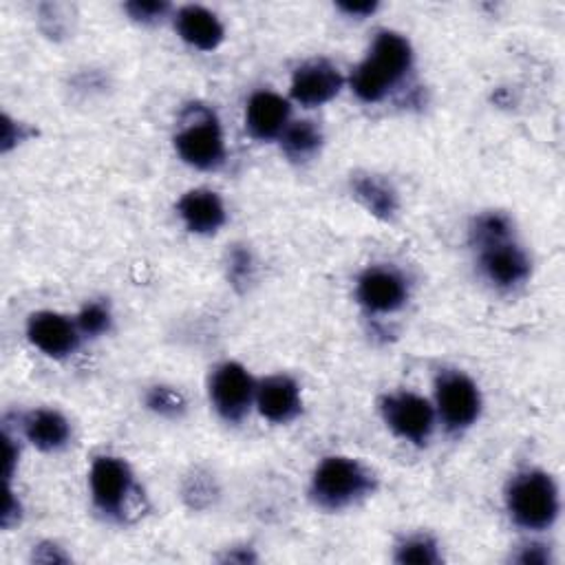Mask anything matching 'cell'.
<instances>
[{
  "instance_id": "cell-22",
  "label": "cell",
  "mask_w": 565,
  "mask_h": 565,
  "mask_svg": "<svg viewBox=\"0 0 565 565\" xmlns=\"http://www.w3.org/2000/svg\"><path fill=\"white\" fill-rule=\"evenodd\" d=\"M146 406L161 417L174 419V417H181V413L185 411V399L177 388L157 384L146 393Z\"/></svg>"
},
{
  "instance_id": "cell-25",
  "label": "cell",
  "mask_w": 565,
  "mask_h": 565,
  "mask_svg": "<svg viewBox=\"0 0 565 565\" xmlns=\"http://www.w3.org/2000/svg\"><path fill=\"white\" fill-rule=\"evenodd\" d=\"M227 265H230V280H232V285L241 287V285H247L252 280V276H254V260H252V254L245 247L232 249Z\"/></svg>"
},
{
  "instance_id": "cell-3",
  "label": "cell",
  "mask_w": 565,
  "mask_h": 565,
  "mask_svg": "<svg viewBox=\"0 0 565 565\" xmlns=\"http://www.w3.org/2000/svg\"><path fill=\"white\" fill-rule=\"evenodd\" d=\"M174 150L188 166L199 170H214L223 163V130L207 106L194 104L181 115L179 130L174 132Z\"/></svg>"
},
{
  "instance_id": "cell-1",
  "label": "cell",
  "mask_w": 565,
  "mask_h": 565,
  "mask_svg": "<svg viewBox=\"0 0 565 565\" xmlns=\"http://www.w3.org/2000/svg\"><path fill=\"white\" fill-rule=\"evenodd\" d=\"M505 508L514 525L527 532H541L556 523L561 497L550 472L527 468L516 472L505 488Z\"/></svg>"
},
{
  "instance_id": "cell-11",
  "label": "cell",
  "mask_w": 565,
  "mask_h": 565,
  "mask_svg": "<svg viewBox=\"0 0 565 565\" xmlns=\"http://www.w3.org/2000/svg\"><path fill=\"white\" fill-rule=\"evenodd\" d=\"M344 77L327 60H309L300 64L291 75L289 93L294 102L313 108L331 102L342 90Z\"/></svg>"
},
{
  "instance_id": "cell-8",
  "label": "cell",
  "mask_w": 565,
  "mask_h": 565,
  "mask_svg": "<svg viewBox=\"0 0 565 565\" xmlns=\"http://www.w3.org/2000/svg\"><path fill=\"white\" fill-rule=\"evenodd\" d=\"M355 298L371 313H393L404 307L408 282L393 267H366L355 282Z\"/></svg>"
},
{
  "instance_id": "cell-21",
  "label": "cell",
  "mask_w": 565,
  "mask_h": 565,
  "mask_svg": "<svg viewBox=\"0 0 565 565\" xmlns=\"http://www.w3.org/2000/svg\"><path fill=\"white\" fill-rule=\"evenodd\" d=\"M395 561L402 565H437L441 561L437 543L426 534L404 539L395 547Z\"/></svg>"
},
{
  "instance_id": "cell-10",
  "label": "cell",
  "mask_w": 565,
  "mask_h": 565,
  "mask_svg": "<svg viewBox=\"0 0 565 565\" xmlns=\"http://www.w3.org/2000/svg\"><path fill=\"white\" fill-rule=\"evenodd\" d=\"M483 278L497 289H514L530 278V258L512 238L477 249Z\"/></svg>"
},
{
  "instance_id": "cell-18",
  "label": "cell",
  "mask_w": 565,
  "mask_h": 565,
  "mask_svg": "<svg viewBox=\"0 0 565 565\" xmlns=\"http://www.w3.org/2000/svg\"><path fill=\"white\" fill-rule=\"evenodd\" d=\"M353 196L377 218H393L397 212V192L380 174H355L351 179Z\"/></svg>"
},
{
  "instance_id": "cell-2",
  "label": "cell",
  "mask_w": 565,
  "mask_h": 565,
  "mask_svg": "<svg viewBox=\"0 0 565 565\" xmlns=\"http://www.w3.org/2000/svg\"><path fill=\"white\" fill-rule=\"evenodd\" d=\"M375 488L373 472L353 457L329 455L311 475V499L324 510H342L369 497Z\"/></svg>"
},
{
  "instance_id": "cell-13",
  "label": "cell",
  "mask_w": 565,
  "mask_h": 565,
  "mask_svg": "<svg viewBox=\"0 0 565 565\" xmlns=\"http://www.w3.org/2000/svg\"><path fill=\"white\" fill-rule=\"evenodd\" d=\"M388 88H393L413 66L411 42L395 31H380L371 44L369 55L362 60Z\"/></svg>"
},
{
  "instance_id": "cell-19",
  "label": "cell",
  "mask_w": 565,
  "mask_h": 565,
  "mask_svg": "<svg viewBox=\"0 0 565 565\" xmlns=\"http://www.w3.org/2000/svg\"><path fill=\"white\" fill-rule=\"evenodd\" d=\"M278 141L285 157L300 163L318 154L322 146V130L311 119H296V121H289V126L282 130Z\"/></svg>"
},
{
  "instance_id": "cell-27",
  "label": "cell",
  "mask_w": 565,
  "mask_h": 565,
  "mask_svg": "<svg viewBox=\"0 0 565 565\" xmlns=\"http://www.w3.org/2000/svg\"><path fill=\"white\" fill-rule=\"evenodd\" d=\"M338 9L353 18H366L377 9V4L375 2H340Z\"/></svg>"
},
{
  "instance_id": "cell-12",
  "label": "cell",
  "mask_w": 565,
  "mask_h": 565,
  "mask_svg": "<svg viewBox=\"0 0 565 565\" xmlns=\"http://www.w3.org/2000/svg\"><path fill=\"white\" fill-rule=\"evenodd\" d=\"M258 413L271 424H289L302 411L300 386L291 375L274 373L256 382V399Z\"/></svg>"
},
{
  "instance_id": "cell-6",
  "label": "cell",
  "mask_w": 565,
  "mask_h": 565,
  "mask_svg": "<svg viewBox=\"0 0 565 565\" xmlns=\"http://www.w3.org/2000/svg\"><path fill=\"white\" fill-rule=\"evenodd\" d=\"M380 411H382L384 424L393 430V435H397L404 441L422 446L433 435L435 419H437L435 406L417 393H411V391L388 393L382 397Z\"/></svg>"
},
{
  "instance_id": "cell-20",
  "label": "cell",
  "mask_w": 565,
  "mask_h": 565,
  "mask_svg": "<svg viewBox=\"0 0 565 565\" xmlns=\"http://www.w3.org/2000/svg\"><path fill=\"white\" fill-rule=\"evenodd\" d=\"M512 238V223L501 212H488L475 218L470 227V243L475 249Z\"/></svg>"
},
{
  "instance_id": "cell-24",
  "label": "cell",
  "mask_w": 565,
  "mask_h": 565,
  "mask_svg": "<svg viewBox=\"0 0 565 565\" xmlns=\"http://www.w3.org/2000/svg\"><path fill=\"white\" fill-rule=\"evenodd\" d=\"M124 11L141 24H154L159 20H163L170 11V4L163 0H132L124 4Z\"/></svg>"
},
{
  "instance_id": "cell-4",
  "label": "cell",
  "mask_w": 565,
  "mask_h": 565,
  "mask_svg": "<svg viewBox=\"0 0 565 565\" xmlns=\"http://www.w3.org/2000/svg\"><path fill=\"white\" fill-rule=\"evenodd\" d=\"M481 413L479 386L461 371H441L435 380V415L448 433L470 428Z\"/></svg>"
},
{
  "instance_id": "cell-7",
  "label": "cell",
  "mask_w": 565,
  "mask_h": 565,
  "mask_svg": "<svg viewBox=\"0 0 565 565\" xmlns=\"http://www.w3.org/2000/svg\"><path fill=\"white\" fill-rule=\"evenodd\" d=\"M93 505L108 519H121L128 497L135 488L130 466L121 457L99 455L90 463L88 472Z\"/></svg>"
},
{
  "instance_id": "cell-23",
  "label": "cell",
  "mask_w": 565,
  "mask_h": 565,
  "mask_svg": "<svg viewBox=\"0 0 565 565\" xmlns=\"http://www.w3.org/2000/svg\"><path fill=\"white\" fill-rule=\"evenodd\" d=\"M75 322L82 331V335H88V338H99L104 333H108L110 324H113V316H110V309L104 305V302H86L79 313L75 316Z\"/></svg>"
},
{
  "instance_id": "cell-17",
  "label": "cell",
  "mask_w": 565,
  "mask_h": 565,
  "mask_svg": "<svg viewBox=\"0 0 565 565\" xmlns=\"http://www.w3.org/2000/svg\"><path fill=\"white\" fill-rule=\"evenodd\" d=\"M22 430L26 441H31L38 450L44 452L62 450L71 441L68 419L53 408L31 411L22 422Z\"/></svg>"
},
{
  "instance_id": "cell-9",
  "label": "cell",
  "mask_w": 565,
  "mask_h": 565,
  "mask_svg": "<svg viewBox=\"0 0 565 565\" xmlns=\"http://www.w3.org/2000/svg\"><path fill=\"white\" fill-rule=\"evenodd\" d=\"M26 338L44 355L62 360L77 351L82 331L75 320L57 311H38L26 320Z\"/></svg>"
},
{
  "instance_id": "cell-26",
  "label": "cell",
  "mask_w": 565,
  "mask_h": 565,
  "mask_svg": "<svg viewBox=\"0 0 565 565\" xmlns=\"http://www.w3.org/2000/svg\"><path fill=\"white\" fill-rule=\"evenodd\" d=\"M514 561L521 565H550L552 552L543 543H527L521 547V552L514 556Z\"/></svg>"
},
{
  "instance_id": "cell-14",
  "label": "cell",
  "mask_w": 565,
  "mask_h": 565,
  "mask_svg": "<svg viewBox=\"0 0 565 565\" xmlns=\"http://www.w3.org/2000/svg\"><path fill=\"white\" fill-rule=\"evenodd\" d=\"M291 121L289 102L274 90H256L245 106V128L254 139L271 141Z\"/></svg>"
},
{
  "instance_id": "cell-16",
  "label": "cell",
  "mask_w": 565,
  "mask_h": 565,
  "mask_svg": "<svg viewBox=\"0 0 565 565\" xmlns=\"http://www.w3.org/2000/svg\"><path fill=\"white\" fill-rule=\"evenodd\" d=\"M174 31L185 44L199 51H214L225 38V29L216 13L201 4H185L177 9Z\"/></svg>"
},
{
  "instance_id": "cell-5",
  "label": "cell",
  "mask_w": 565,
  "mask_h": 565,
  "mask_svg": "<svg viewBox=\"0 0 565 565\" xmlns=\"http://www.w3.org/2000/svg\"><path fill=\"white\" fill-rule=\"evenodd\" d=\"M207 393L214 411L230 424L241 422L256 399V380L249 371L234 362H221L210 373Z\"/></svg>"
},
{
  "instance_id": "cell-15",
  "label": "cell",
  "mask_w": 565,
  "mask_h": 565,
  "mask_svg": "<svg viewBox=\"0 0 565 565\" xmlns=\"http://www.w3.org/2000/svg\"><path fill=\"white\" fill-rule=\"evenodd\" d=\"M177 214L192 234H216L225 223V205L214 190L194 188L177 201Z\"/></svg>"
}]
</instances>
